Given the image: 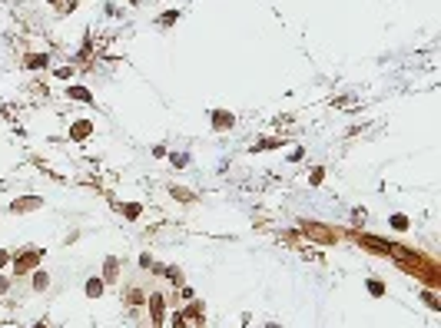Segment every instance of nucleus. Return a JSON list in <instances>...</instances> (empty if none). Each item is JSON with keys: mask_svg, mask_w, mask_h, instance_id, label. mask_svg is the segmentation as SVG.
I'll list each match as a JSON object with an SVG mask.
<instances>
[{"mask_svg": "<svg viewBox=\"0 0 441 328\" xmlns=\"http://www.w3.org/2000/svg\"><path fill=\"white\" fill-rule=\"evenodd\" d=\"M27 66H30V70H37V66H47V53H30V56H27Z\"/></svg>", "mask_w": 441, "mask_h": 328, "instance_id": "f03ea898", "label": "nucleus"}, {"mask_svg": "<svg viewBox=\"0 0 441 328\" xmlns=\"http://www.w3.org/2000/svg\"><path fill=\"white\" fill-rule=\"evenodd\" d=\"M196 328H202V321H196Z\"/></svg>", "mask_w": 441, "mask_h": 328, "instance_id": "6e6552de", "label": "nucleus"}, {"mask_svg": "<svg viewBox=\"0 0 441 328\" xmlns=\"http://www.w3.org/2000/svg\"><path fill=\"white\" fill-rule=\"evenodd\" d=\"M33 206H40V199H24V202H14V212H17V209H33Z\"/></svg>", "mask_w": 441, "mask_h": 328, "instance_id": "39448f33", "label": "nucleus"}, {"mask_svg": "<svg viewBox=\"0 0 441 328\" xmlns=\"http://www.w3.org/2000/svg\"><path fill=\"white\" fill-rule=\"evenodd\" d=\"M392 222H395V229H405V225H408V219H405V216H395Z\"/></svg>", "mask_w": 441, "mask_h": 328, "instance_id": "0eeeda50", "label": "nucleus"}, {"mask_svg": "<svg viewBox=\"0 0 441 328\" xmlns=\"http://www.w3.org/2000/svg\"><path fill=\"white\" fill-rule=\"evenodd\" d=\"M100 292H103V282H100V279H90V282H87V295H90V298H97Z\"/></svg>", "mask_w": 441, "mask_h": 328, "instance_id": "7ed1b4c3", "label": "nucleus"}, {"mask_svg": "<svg viewBox=\"0 0 441 328\" xmlns=\"http://www.w3.org/2000/svg\"><path fill=\"white\" fill-rule=\"evenodd\" d=\"M47 285H50V275H47V272H37V279H33V288H37V292H43Z\"/></svg>", "mask_w": 441, "mask_h": 328, "instance_id": "20e7f679", "label": "nucleus"}, {"mask_svg": "<svg viewBox=\"0 0 441 328\" xmlns=\"http://www.w3.org/2000/svg\"><path fill=\"white\" fill-rule=\"evenodd\" d=\"M150 298V275H133V279L123 285V302H126V312L139 321V308Z\"/></svg>", "mask_w": 441, "mask_h": 328, "instance_id": "f257e3e1", "label": "nucleus"}, {"mask_svg": "<svg viewBox=\"0 0 441 328\" xmlns=\"http://www.w3.org/2000/svg\"><path fill=\"white\" fill-rule=\"evenodd\" d=\"M223 126H233V116H223V113H216V129Z\"/></svg>", "mask_w": 441, "mask_h": 328, "instance_id": "423d86ee", "label": "nucleus"}]
</instances>
